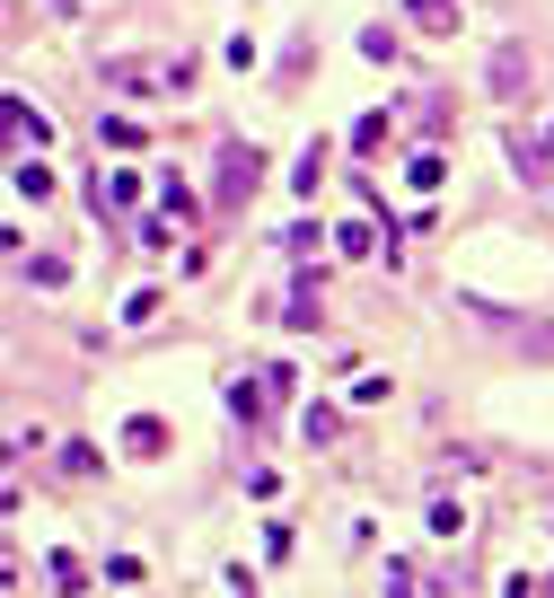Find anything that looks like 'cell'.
Listing matches in <instances>:
<instances>
[{"label":"cell","mask_w":554,"mask_h":598,"mask_svg":"<svg viewBox=\"0 0 554 598\" xmlns=\"http://www.w3.org/2000/svg\"><path fill=\"white\" fill-rule=\"evenodd\" d=\"M414 18H423V27H441V18H449V0H414Z\"/></svg>","instance_id":"2"},{"label":"cell","mask_w":554,"mask_h":598,"mask_svg":"<svg viewBox=\"0 0 554 598\" xmlns=\"http://www.w3.org/2000/svg\"><path fill=\"white\" fill-rule=\"evenodd\" d=\"M18 194H27V203H44V194H53V176H44V159H27V168H18Z\"/></svg>","instance_id":"1"}]
</instances>
